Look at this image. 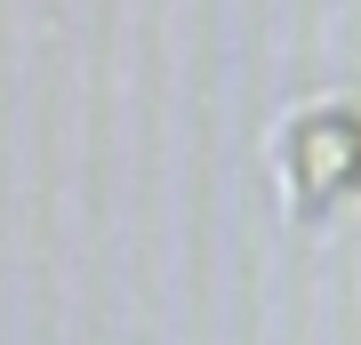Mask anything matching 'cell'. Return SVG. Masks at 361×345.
<instances>
[{"instance_id": "6da1fadb", "label": "cell", "mask_w": 361, "mask_h": 345, "mask_svg": "<svg viewBox=\"0 0 361 345\" xmlns=\"http://www.w3.org/2000/svg\"><path fill=\"white\" fill-rule=\"evenodd\" d=\"M273 169L297 217H329V209L361 201V104L353 97H322L297 104L273 128Z\"/></svg>"}]
</instances>
